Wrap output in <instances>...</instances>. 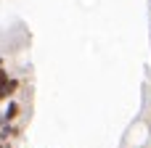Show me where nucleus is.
Wrapping results in <instances>:
<instances>
[{"label": "nucleus", "mask_w": 151, "mask_h": 148, "mask_svg": "<svg viewBox=\"0 0 151 148\" xmlns=\"http://www.w3.org/2000/svg\"><path fill=\"white\" fill-rule=\"evenodd\" d=\"M16 87H19V82H16V79H11V77H8V79H5V82H3V85H0V103H3V101H5V98H11V95H13V93H16Z\"/></svg>", "instance_id": "obj_2"}, {"label": "nucleus", "mask_w": 151, "mask_h": 148, "mask_svg": "<svg viewBox=\"0 0 151 148\" xmlns=\"http://www.w3.org/2000/svg\"><path fill=\"white\" fill-rule=\"evenodd\" d=\"M0 148H8V146H5V143H3V140H0Z\"/></svg>", "instance_id": "obj_4"}, {"label": "nucleus", "mask_w": 151, "mask_h": 148, "mask_svg": "<svg viewBox=\"0 0 151 148\" xmlns=\"http://www.w3.org/2000/svg\"><path fill=\"white\" fill-rule=\"evenodd\" d=\"M19 111H21V106H19L16 101H11V103L5 106V111L0 114V124H11V122H16V119H19Z\"/></svg>", "instance_id": "obj_1"}, {"label": "nucleus", "mask_w": 151, "mask_h": 148, "mask_svg": "<svg viewBox=\"0 0 151 148\" xmlns=\"http://www.w3.org/2000/svg\"><path fill=\"white\" fill-rule=\"evenodd\" d=\"M5 79H8V74H5V69H3V61H0V85H3Z\"/></svg>", "instance_id": "obj_3"}]
</instances>
